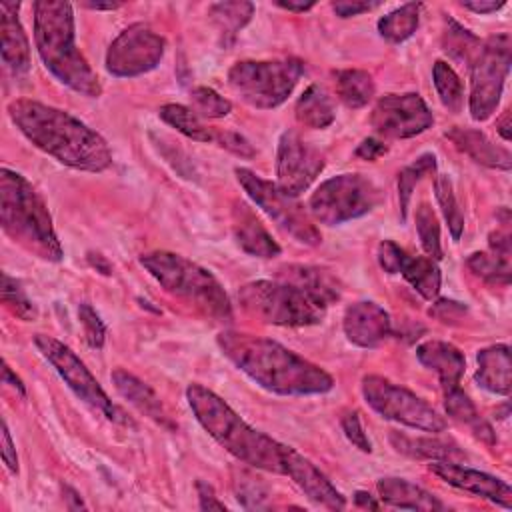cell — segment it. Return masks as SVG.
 <instances>
[{
    "label": "cell",
    "mask_w": 512,
    "mask_h": 512,
    "mask_svg": "<svg viewBox=\"0 0 512 512\" xmlns=\"http://www.w3.org/2000/svg\"><path fill=\"white\" fill-rule=\"evenodd\" d=\"M510 36L496 34L480 44L470 70V116L476 122L488 120L500 102L510 70Z\"/></svg>",
    "instance_id": "obj_12"
},
{
    "label": "cell",
    "mask_w": 512,
    "mask_h": 512,
    "mask_svg": "<svg viewBox=\"0 0 512 512\" xmlns=\"http://www.w3.org/2000/svg\"><path fill=\"white\" fill-rule=\"evenodd\" d=\"M354 504L358 508H370V510H378L380 508V504L374 500V496H370L368 492H362V490H358L354 494Z\"/></svg>",
    "instance_id": "obj_56"
},
{
    "label": "cell",
    "mask_w": 512,
    "mask_h": 512,
    "mask_svg": "<svg viewBox=\"0 0 512 512\" xmlns=\"http://www.w3.org/2000/svg\"><path fill=\"white\" fill-rule=\"evenodd\" d=\"M392 446L412 458H424V460H462L464 452L450 440H440V438H414L406 436L400 432L390 434Z\"/></svg>",
    "instance_id": "obj_28"
},
{
    "label": "cell",
    "mask_w": 512,
    "mask_h": 512,
    "mask_svg": "<svg viewBox=\"0 0 512 512\" xmlns=\"http://www.w3.org/2000/svg\"><path fill=\"white\" fill-rule=\"evenodd\" d=\"M284 474L294 480V484L318 506L328 510L346 508V498L336 490V486L300 452L284 444Z\"/></svg>",
    "instance_id": "obj_18"
},
{
    "label": "cell",
    "mask_w": 512,
    "mask_h": 512,
    "mask_svg": "<svg viewBox=\"0 0 512 512\" xmlns=\"http://www.w3.org/2000/svg\"><path fill=\"white\" fill-rule=\"evenodd\" d=\"M18 2L0 4V54L2 62L12 70L14 76H22L30 68V42L18 18Z\"/></svg>",
    "instance_id": "obj_21"
},
{
    "label": "cell",
    "mask_w": 512,
    "mask_h": 512,
    "mask_svg": "<svg viewBox=\"0 0 512 512\" xmlns=\"http://www.w3.org/2000/svg\"><path fill=\"white\" fill-rule=\"evenodd\" d=\"M278 8L290 10V12H306L310 8H314V2H292V0H276L274 2Z\"/></svg>",
    "instance_id": "obj_55"
},
{
    "label": "cell",
    "mask_w": 512,
    "mask_h": 512,
    "mask_svg": "<svg viewBox=\"0 0 512 512\" xmlns=\"http://www.w3.org/2000/svg\"><path fill=\"white\" fill-rule=\"evenodd\" d=\"M378 2H360V0H352V2H334L332 10L340 16V18H350V16H358L362 12H370L372 8H376Z\"/></svg>",
    "instance_id": "obj_53"
},
{
    "label": "cell",
    "mask_w": 512,
    "mask_h": 512,
    "mask_svg": "<svg viewBox=\"0 0 512 512\" xmlns=\"http://www.w3.org/2000/svg\"><path fill=\"white\" fill-rule=\"evenodd\" d=\"M186 400L198 424L236 460L274 474H284V444L252 428L218 394L192 382L186 388Z\"/></svg>",
    "instance_id": "obj_3"
},
{
    "label": "cell",
    "mask_w": 512,
    "mask_h": 512,
    "mask_svg": "<svg viewBox=\"0 0 512 512\" xmlns=\"http://www.w3.org/2000/svg\"><path fill=\"white\" fill-rule=\"evenodd\" d=\"M342 430L346 434V438L362 452H372V444L362 428V422L358 418V412H348L342 416Z\"/></svg>",
    "instance_id": "obj_46"
},
{
    "label": "cell",
    "mask_w": 512,
    "mask_h": 512,
    "mask_svg": "<svg viewBox=\"0 0 512 512\" xmlns=\"http://www.w3.org/2000/svg\"><path fill=\"white\" fill-rule=\"evenodd\" d=\"M82 6L90 8V10H114L120 4L118 2H82Z\"/></svg>",
    "instance_id": "obj_61"
},
{
    "label": "cell",
    "mask_w": 512,
    "mask_h": 512,
    "mask_svg": "<svg viewBox=\"0 0 512 512\" xmlns=\"http://www.w3.org/2000/svg\"><path fill=\"white\" fill-rule=\"evenodd\" d=\"M62 492H64V500L68 502V508L76 510V508H86V504L82 502V498L78 496V492L70 486H62Z\"/></svg>",
    "instance_id": "obj_57"
},
{
    "label": "cell",
    "mask_w": 512,
    "mask_h": 512,
    "mask_svg": "<svg viewBox=\"0 0 512 512\" xmlns=\"http://www.w3.org/2000/svg\"><path fill=\"white\" fill-rule=\"evenodd\" d=\"M418 362L436 372L444 390H450L460 384V378L466 370L464 354L450 342L442 340H426L416 348Z\"/></svg>",
    "instance_id": "obj_24"
},
{
    "label": "cell",
    "mask_w": 512,
    "mask_h": 512,
    "mask_svg": "<svg viewBox=\"0 0 512 512\" xmlns=\"http://www.w3.org/2000/svg\"><path fill=\"white\" fill-rule=\"evenodd\" d=\"M110 378H112V384H114L116 392L124 400H128L140 414L154 420L162 428H168V430L176 428V424L170 420L168 412L164 410V404L160 402V396L146 382H142L138 376L130 374L124 368H116L110 374Z\"/></svg>",
    "instance_id": "obj_23"
},
{
    "label": "cell",
    "mask_w": 512,
    "mask_h": 512,
    "mask_svg": "<svg viewBox=\"0 0 512 512\" xmlns=\"http://www.w3.org/2000/svg\"><path fill=\"white\" fill-rule=\"evenodd\" d=\"M238 500L242 502L244 508H264V500H266V492L258 486V482H254V478H246V480H238Z\"/></svg>",
    "instance_id": "obj_48"
},
{
    "label": "cell",
    "mask_w": 512,
    "mask_h": 512,
    "mask_svg": "<svg viewBox=\"0 0 512 512\" xmlns=\"http://www.w3.org/2000/svg\"><path fill=\"white\" fill-rule=\"evenodd\" d=\"M34 44L42 64L60 84L90 98L102 94L98 74L76 48L72 4L62 0L34 2Z\"/></svg>",
    "instance_id": "obj_4"
},
{
    "label": "cell",
    "mask_w": 512,
    "mask_h": 512,
    "mask_svg": "<svg viewBox=\"0 0 512 512\" xmlns=\"http://www.w3.org/2000/svg\"><path fill=\"white\" fill-rule=\"evenodd\" d=\"M428 470L458 490H464V492H470L484 500H490L502 508L512 506L510 484L492 474H486V472H480V470H474V468L462 466L458 462H450V460H430Z\"/></svg>",
    "instance_id": "obj_17"
},
{
    "label": "cell",
    "mask_w": 512,
    "mask_h": 512,
    "mask_svg": "<svg viewBox=\"0 0 512 512\" xmlns=\"http://www.w3.org/2000/svg\"><path fill=\"white\" fill-rule=\"evenodd\" d=\"M462 6L466 10H472L476 14H490V12H496L504 6V2H494V0H488V2H462Z\"/></svg>",
    "instance_id": "obj_54"
},
{
    "label": "cell",
    "mask_w": 512,
    "mask_h": 512,
    "mask_svg": "<svg viewBox=\"0 0 512 512\" xmlns=\"http://www.w3.org/2000/svg\"><path fill=\"white\" fill-rule=\"evenodd\" d=\"M406 250L404 248H400L396 242H392V240H382L380 244H378V264H380V268L384 270V272H388V274H398L400 272V266H402V262H404V258H406Z\"/></svg>",
    "instance_id": "obj_45"
},
{
    "label": "cell",
    "mask_w": 512,
    "mask_h": 512,
    "mask_svg": "<svg viewBox=\"0 0 512 512\" xmlns=\"http://www.w3.org/2000/svg\"><path fill=\"white\" fill-rule=\"evenodd\" d=\"M2 460H4L6 468L12 474H18V456H16V448H14V442L10 438V430H8L6 420H2Z\"/></svg>",
    "instance_id": "obj_52"
},
{
    "label": "cell",
    "mask_w": 512,
    "mask_h": 512,
    "mask_svg": "<svg viewBox=\"0 0 512 512\" xmlns=\"http://www.w3.org/2000/svg\"><path fill=\"white\" fill-rule=\"evenodd\" d=\"M468 268L486 280L488 284H502L506 286L510 282V252H500L494 248H488L486 252H474L466 260Z\"/></svg>",
    "instance_id": "obj_36"
},
{
    "label": "cell",
    "mask_w": 512,
    "mask_h": 512,
    "mask_svg": "<svg viewBox=\"0 0 512 512\" xmlns=\"http://www.w3.org/2000/svg\"><path fill=\"white\" fill-rule=\"evenodd\" d=\"M434 194H436V200H438L440 210L444 214V220L448 222V230L452 234V240H460L462 230H464V216H462V210H460V206L456 202L452 182H450V178L446 174L436 176V180H434Z\"/></svg>",
    "instance_id": "obj_40"
},
{
    "label": "cell",
    "mask_w": 512,
    "mask_h": 512,
    "mask_svg": "<svg viewBox=\"0 0 512 512\" xmlns=\"http://www.w3.org/2000/svg\"><path fill=\"white\" fill-rule=\"evenodd\" d=\"M380 500L388 506L400 508V510H426V512H436L444 510L446 506L426 492L424 488L416 486L414 482L406 478H396V476H386L376 482Z\"/></svg>",
    "instance_id": "obj_27"
},
{
    "label": "cell",
    "mask_w": 512,
    "mask_h": 512,
    "mask_svg": "<svg viewBox=\"0 0 512 512\" xmlns=\"http://www.w3.org/2000/svg\"><path fill=\"white\" fill-rule=\"evenodd\" d=\"M0 224L8 238L48 262L62 260L52 216L38 190L18 172L0 170Z\"/></svg>",
    "instance_id": "obj_5"
},
{
    "label": "cell",
    "mask_w": 512,
    "mask_h": 512,
    "mask_svg": "<svg viewBox=\"0 0 512 512\" xmlns=\"http://www.w3.org/2000/svg\"><path fill=\"white\" fill-rule=\"evenodd\" d=\"M2 372H4V384H10V386H14V388H16V390H18V392L24 396V394H26V390H24V384H22V380H20V378H18V376H16V374L10 370V366H8L6 362H4V370H2Z\"/></svg>",
    "instance_id": "obj_58"
},
{
    "label": "cell",
    "mask_w": 512,
    "mask_h": 512,
    "mask_svg": "<svg viewBox=\"0 0 512 512\" xmlns=\"http://www.w3.org/2000/svg\"><path fill=\"white\" fill-rule=\"evenodd\" d=\"M244 312L274 326H312L322 322L326 308L284 280H254L238 290Z\"/></svg>",
    "instance_id": "obj_7"
},
{
    "label": "cell",
    "mask_w": 512,
    "mask_h": 512,
    "mask_svg": "<svg viewBox=\"0 0 512 512\" xmlns=\"http://www.w3.org/2000/svg\"><path fill=\"white\" fill-rule=\"evenodd\" d=\"M444 406H446V414L460 422V424H466L476 438L488 442V444H494L496 442V436L492 432V426L478 414L474 402L470 400V396L460 388V386H454L450 390H444Z\"/></svg>",
    "instance_id": "obj_29"
},
{
    "label": "cell",
    "mask_w": 512,
    "mask_h": 512,
    "mask_svg": "<svg viewBox=\"0 0 512 512\" xmlns=\"http://www.w3.org/2000/svg\"><path fill=\"white\" fill-rule=\"evenodd\" d=\"M2 302L14 316L24 322H30L38 316V310L22 288V282L12 278L8 272H2Z\"/></svg>",
    "instance_id": "obj_42"
},
{
    "label": "cell",
    "mask_w": 512,
    "mask_h": 512,
    "mask_svg": "<svg viewBox=\"0 0 512 512\" xmlns=\"http://www.w3.org/2000/svg\"><path fill=\"white\" fill-rule=\"evenodd\" d=\"M88 260L94 268H98L102 274H110V264L104 260V256L100 254H88Z\"/></svg>",
    "instance_id": "obj_59"
},
{
    "label": "cell",
    "mask_w": 512,
    "mask_h": 512,
    "mask_svg": "<svg viewBox=\"0 0 512 512\" xmlns=\"http://www.w3.org/2000/svg\"><path fill=\"white\" fill-rule=\"evenodd\" d=\"M140 264L168 294L192 304L214 322L232 320L230 298L210 270L166 250L140 254Z\"/></svg>",
    "instance_id": "obj_6"
},
{
    "label": "cell",
    "mask_w": 512,
    "mask_h": 512,
    "mask_svg": "<svg viewBox=\"0 0 512 512\" xmlns=\"http://www.w3.org/2000/svg\"><path fill=\"white\" fill-rule=\"evenodd\" d=\"M294 114L302 126L318 128V130L330 126L336 118L332 98L318 84H312L302 92V96L294 106Z\"/></svg>",
    "instance_id": "obj_30"
},
{
    "label": "cell",
    "mask_w": 512,
    "mask_h": 512,
    "mask_svg": "<svg viewBox=\"0 0 512 512\" xmlns=\"http://www.w3.org/2000/svg\"><path fill=\"white\" fill-rule=\"evenodd\" d=\"M324 170V154L298 132L280 134L276 148V184L290 196H300Z\"/></svg>",
    "instance_id": "obj_15"
},
{
    "label": "cell",
    "mask_w": 512,
    "mask_h": 512,
    "mask_svg": "<svg viewBox=\"0 0 512 512\" xmlns=\"http://www.w3.org/2000/svg\"><path fill=\"white\" fill-rule=\"evenodd\" d=\"M498 132H500V136L508 142L510 140V114H508V110L502 114V118L498 120Z\"/></svg>",
    "instance_id": "obj_60"
},
{
    "label": "cell",
    "mask_w": 512,
    "mask_h": 512,
    "mask_svg": "<svg viewBox=\"0 0 512 512\" xmlns=\"http://www.w3.org/2000/svg\"><path fill=\"white\" fill-rule=\"evenodd\" d=\"M34 346L46 358V362L52 364V368L76 394V398H80L86 406H90L94 412H100L112 422H128L122 410L108 398L104 388L86 368V364L66 344L48 334H34Z\"/></svg>",
    "instance_id": "obj_13"
},
{
    "label": "cell",
    "mask_w": 512,
    "mask_h": 512,
    "mask_svg": "<svg viewBox=\"0 0 512 512\" xmlns=\"http://www.w3.org/2000/svg\"><path fill=\"white\" fill-rule=\"evenodd\" d=\"M432 80H434V88L440 96L442 106L448 108L450 112L458 114L464 106V88H462V80L454 72V68L442 60H436L434 68H432Z\"/></svg>",
    "instance_id": "obj_37"
},
{
    "label": "cell",
    "mask_w": 512,
    "mask_h": 512,
    "mask_svg": "<svg viewBox=\"0 0 512 512\" xmlns=\"http://www.w3.org/2000/svg\"><path fill=\"white\" fill-rule=\"evenodd\" d=\"M360 388L366 404L384 420L432 434L446 430V420L428 402L384 376L368 374L362 378Z\"/></svg>",
    "instance_id": "obj_11"
},
{
    "label": "cell",
    "mask_w": 512,
    "mask_h": 512,
    "mask_svg": "<svg viewBox=\"0 0 512 512\" xmlns=\"http://www.w3.org/2000/svg\"><path fill=\"white\" fill-rule=\"evenodd\" d=\"M436 172V156L432 152L420 154L412 164L404 166L398 174V198H400V212L402 220L406 218V210L410 204V196L414 192V186L428 174Z\"/></svg>",
    "instance_id": "obj_38"
},
{
    "label": "cell",
    "mask_w": 512,
    "mask_h": 512,
    "mask_svg": "<svg viewBox=\"0 0 512 512\" xmlns=\"http://www.w3.org/2000/svg\"><path fill=\"white\" fill-rule=\"evenodd\" d=\"M476 382L490 394L508 396L512 388V362L508 344H492L478 350Z\"/></svg>",
    "instance_id": "obj_26"
},
{
    "label": "cell",
    "mask_w": 512,
    "mask_h": 512,
    "mask_svg": "<svg viewBox=\"0 0 512 512\" xmlns=\"http://www.w3.org/2000/svg\"><path fill=\"white\" fill-rule=\"evenodd\" d=\"M8 116L36 148L64 166L102 172L112 164L108 142L66 110L18 98L8 104Z\"/></svg>",
    "instance_id": "obj_2"
},
{
    "label": "cell",
    "mask_w": 512,
    "mask_h": 512,
    "mask_svg": "<svg viewBox=\"0 0 512 512\" xmlns=\"http://www.w3.org/2000/svg\"><path fill=\"white\" fill-rule=\"evenodd\" d=\"M234 174L248 198L260 206V210L272 218L278 228L306 246H318L322 242V234L316 228L310 212H306L294 196L282 192L276 182H270L250 168L240 166L234 170Z\"/></svg>",
    "instance_id": "obj_10"
},
{
    "label": "cell",
    "mask_w": 512,
    "mask_h": 512,
    "mask_svg": "<svg viewBox=\"0 0 512 512\" xmlns=\"http://www.w3.org/2000/svg\"><path fill=\"white\" fill-rule=\"evenodd\" d=\"M190 100H192V110L200 118H224L232 112V102L208 86L192 88Z\"/></svg>",
    "instance_id": "obj_43"
},
{
    "label": "cell",
    "mask_w": 512,
    "mask_h": 512,
    "mask_svg": "<svg viewBox=\"0 0 512 512\" xmlns=\"http://www.w3.org/2000/svg\"><path fill=\"white\" fill-rule=\"evenodd\" d=\"M382 200L380 188L364 174H338L324 180L310 196V216L336 226L372 212Z\"/></svg>",
    "instance_id": "obj_9"
},
{
    "label": "cell",
    "mask_w": 512,
    "mask_h": 512,
    "mask_svg": "<svg viewBox=\"0 0 512 512\" xmlns=\"http://www.w3.org/2000/svg\"><path fill=\"white\" fill-rule=\"evenodd\" d=\"M342 328L346 338L360 348H376L392 332L390 314L372 300H360L344 310Z\"/></svg>",
    "instance_id": "obj_19"
},
{
    "label": "cell",
    "mask_w": 512,
    "mask_h": 512,
    "mask_svg": "<svg viewBox=\"0 0 512 512\" xmlns=\"http://www.w3.org/2000/svg\"><path fill=\"white\" fill-rule=\"evenodd\" d=\"M158 114H160V118H162L168 126L176 128L180 134L188 136L190 140H196V142H214V144L218 142L220 130L206 126V124L200 120V116H198L192 108H188V106H184V104H164Z\"/></svg>",
    "instance_id": "obj_32"
},
{
    "label": "cell",
    "mask_w": 512,
    "mask_h": 512,
    "mask_svg": "<svg viewBox=\"0 0 512 512\" xmlns=\"http://www.w3.org/2000/svg\"><path fill=\"white\" fill-rule=\"evenodd\" d=\"M420 10H422L420 2H408V4H402L400 8L388 12L386 16H382L378 20L380 36L392 44H400V42L408 40L418 28Z\"/></svg>",
    "instance_id": "obj_34"
},
{
    "label": "cell",
    "mask_w": 512,
    "mask_h": 512,
    "mask_svg": "<svg viewBox=\"0 0 512 512\" xmlns=\"http://www.w3.org/2000/svg\"><path fill=\"white\" fill-rule=\"evenodd\" d=\"M220 352L260 388L280 396L324 394L334 388L332 376L276 340L224 330L216 336Z\"/></svg>",
    "instance_id": "obj_1"
},
{
    "label": "cell",
    "mask_w": 512,
    "mask_h": 512,
    "mask_svg": "<svg viewBox=\"0 0 512 512\" xmlns=\"http://www.w3.org/2000/svg\"><path fill=\"white\" fill-rule=\"evenodd\" d=\"M78 318H80V324L84 326L86 342L92 348H102L104 346V338H106V326L100 320V316L96 314V310L90 304L84 302V304L78 306Z\"/></svg>",
    "instance_id": "obj_44"
},
{
    "label": "cell",
    "mask_w": 512,
    "mask_h": 512,
    "mask_svg": "<svg viewBox=\"0 0 512 512\" xmlns=\"http://www.w3.org/2000/svg\"><path fill=\"white\" fill-rule=\"evenodd\" d=\"M216 144H218L220 148L230 150L232 154H236V156H240V158H252V156H256L254 146H252L242 134H238V132H234V130H220Z\"/></svg>",
    "instance_id": "obj_47"
},
{
    "label": "cell",
    "mask_w": 512,
    "mask_h": 512,
    "mask_svg": "<svg viewBox=\"0 0 512 512\" xmlns=\"http://www.w3.org/2000/svg\"><path fill=\"white\" fill-rule=\"evenodd\" d=\"M398 274H402L404 280L426 300L436 298L438 292H440L442 274H440V268H438L436 260H432L430 256H410V254H406Z\"/></svg>",
    "instance_id": "obj_31"
},
{
    "label": "cell",
    "mask_w": 512,
    "mask_h": 512,
    "mask_svg": "<svg viewBox=\"0 0 512 512\" xmlns=\"http://www.w3.org/2000/svg\"><path fill=\"white\" fill-rule=\"evenodd\" d=\"M442 42H444V50L448 54H452V58L462 60V62H472L482 44L470 30H466L452 18L446 20V30H444Z\"/></svg>",
    "instance_id": "obj_39"
},
{
    "label": "cell",
    "mask_w": 512,
    "mask_h": 512,
    "mask_svg": "<svg viewBox=\"0 0 512 512\" xmlns=\"http://www.w3.org/2000/svg\"><path fill=\"white\" fill-rule=\"evenodd\" d=\"M388 152V146L384 142H380L378 138H364L358 148L354 150V154L362 160H368V162H374L378 160L380 156H384Z\"/></svg>",
    "instance_id": "obj_50"
},
{
    "label": "cell",
    "mask_w": 512,
    "mask_h": 512,
    "mask_svg": "<svg viewBox=\"0 0 512 512\" xmlns=\"http://www.w3.org/2000/svg\"><path fill=\"white\" fill-rule=\"evenodd\" d=\"M302 74L298 58L242 60L228 70V86L248 106L270 110L288 100Z\"/></svg>",
    "instance_id": "obj_8"
},
{
    "label": "cell",
    "mask_w": 512,
    "mask_h": 512,
    "mask_svg": "<svg viewBox=\"0 0 512 512\" xmlns=\"http://www.w3.org/2000/svg\"><path fill=\"white\" fill-rule=\"evenodd\" d=\"M372 128L386 138H412L434 124V116L418 92L382 96L370 116Z\"/></svg>",
    "instance_id": "obj_16"
},
{
    "label": "cell",
    "mask_w": 512,
    "mask_h": 512,
    "mask_svg": "<svg viewBox=\"0 0 512 512\" xmlns=\"http://www.w3.org/2000/svg\"><path fill=\"white\" fill-rule=\"evenodd\" d=\"M196 492H198V502H200V510H226L224 502L218 500L214 488L204 482V480H196Z\"/></svg>",
    "instance_id": "obj_51"
},
{
    "label": "cell",
    "mask_w": 512,
    "mask_h": 512,
    "mask_svg": "<svg viewBox=\"0 0 512 512\" xmlns=\"http://www.w3.org/2000/svg\"><path fill=\"white\" fill-rule=\"evenodd\" d=\"M334 78H336V94L348 108L366 106L376 92L374 80L366 70H358V68L338 70Z\"/></svg>",
    "instance_id": "obj_33"
},
{
    "label": "cell",
    "mask_w": 512,
    "mask_h": 512,
    "mask_svg": "<svg viewBox=\"0 0 512 512\" xmlns=\"http://www.w3.org/2000/svg\"><path fill=\"white\" fill-rule=\"evenodd\" d=\"M414 220H416V232H418V238H420V244H422L426 256H430L432 260H440L442 258L440 224H438V218H436L434 210L430 208V204H426V202L418 204V208L414 212Z\"/></svg>",
    "instance_id": "obj_41"
},
{
    "label": "cell",
    "mask_w": 512,
    "mask_h": 512,
    "mask_svg": "<svg viewBox=\"0 0 512 512\" xmlns=\"http://www.w3.org/2000/svg\"><path fill=\"white\" fill-rule=\"evenodd\" d=\"M166 50V40L150 26L136 22L124 28L106 52V70L116 78H134L154 70Z\"/></svg>",
    "instance_id": "obj_14"
},
{
    "label": "cell",
    "mask_w": 512,
    "mask_h": 512,
    "mask_svg": "<svg viewBox=\"0 0 512 512\" xmlns=\"http://www.w3.org/2000/svg\"><path fill=\"white\" fill-rule=\"evenodd\" d=\"M210 16L212 22L218 26L224 46H228L236 34L250 22L252 14H254V4L252 2H244V0H236V2H216L210 6Z\"/></svg>",
    "instance_id": "obj_35"
},
{
    "label": "cell",
    "mask_w": 512,
    "mask_h": 512,
    "mask_svg": "<svg viewBox=\"0 0 512 512\" xmlns=\"http://www.w3.org/2000/svg\"><path fill=\"white\" fill-rule=\"evenodd\" d=\"M278 280H284L308 294L322 308H328L340 298V282L328 270L304 264H284L278 268Z\"/></svg>",
    "instance_id": "obj_22"
},
{
    "label": "cell",
    "mask_w": 512,
    "mask_h": 512,
    "mask_svg": "<svg viewBox=\"0 0 512 512\" xmlns=\"http://www.w3.org/2000/svg\"><path fill=\"white\" fill-rule=\"evenodd\" d=\"M232 234L240 250L256 258H274L282 250L256 212L240 200L232 204Z\"/></svg>",
    "instance_id": "obj_20"
},
{
    "label": "cell",
    "mask_w": 512,
    "mask_h": 512,
    "mask_svg": "<svg viewBox=\"0 0 512 512\" xmlns=\"http://www.w3.org/2000/svg\"><path fill=\"white\" fill-rule=\"evenodd\" d=\"M464 312H466L464 304H460L456 300H448V298L436 300L430 308V316H434V318H438L440 322H446V324L458 320Z\"/></svg>",
    "instance_id": "obj_49"
},
{
    "label": "cell",
    "mask_w": 512,
    "mask_h": 512,
    "mask_svg": "<svg viewBox=\"0 0 512 512\" xmlns=\"http://www.w3.org/2000/svg\"><path fill=\"white\" fill-rule=\"evenodd\" d=\"M446 138L466 156H470L474 162L496 168V170H510L512 166V156L508 148L494 144L484 132L476 128H462V126H452L446 130Z\"/></svg>",
    "instance_id": "obj_25"
}]
</instances>
